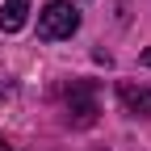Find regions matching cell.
Listing matches in <instances>:
<instances>
[{"label": "cell", "mask_w": 151, "mask_h": 151, "mask_svg": "<svg viewBox=\"0 0 151 151\" xmlns=\"http://www.w3.org/2000/svg\"><path fill=\"white\" fill-rule=\"evenodd\" d=\"M80 29V13H76L67 0H50V4L38 13V38L42 42H63Z\"/></svg>", "instance_id": "obj_1"}, {"label": "cell", "mask_w": 151, "mask_h": 151, "mask_svg": "<svg viewBox=\"0 0 151 151\" xmlns=\"http://www.w3.org/2000/svg\"><path fill=\"white\" fill-rule=\"evenodd\" d=\"M118 101H122L126 113L147 118V113H151V88H143V84H134V80H122V84H118Z\"/></svg>", "instance_id": "obj_2"}, {"label": "cell", "mask_w": 151, "mask_h": 151, "mask_svg": "<svg viewBox=\"0 0 151 151\" xmlns=\"http://www.w3.org/2000/svg\"><path fill=\"white\" fill-rule=\"evenodd\" d=\"M67 109L76 113V122H80V126H88L92 118H97V101H92V84H88V80L71 84V92H67Z\"/></svg>", "instance_id": "obj_3"}, {"label": "cell", "mask_w": 151, "mask_h": 151, "mask_svg": "<svg viewBox=\"0 0 151 151\" xmlns=\"http://www.w3.org/2000/svg\"><path fill=\"white\" fill-rule=\"evenodd\" d=\"M25 17H29V0H4V4H0V29L17 34L25 25Z\"/></svg>", "instance_id": "obj_4"}, {"label": "cell", "mask_w": 151, "mask_h": 151, "mask_svg": "<svg viewBox=\"0 0 151 151\" xmlns=\"http://www.w3.org/2000/svg\"><path fill=\"white\" fill-rule=\"evenodd\" d=\"M143 67H151V50H143Z\"/></svg>", "instance_id": "obj_5"}, {"label": "cell", "mask_w": 151, "mask_h": 151, "mask_svg": "<svg viewBox=\"0 0 151 151\" xmlns=\"http://www.w3.org/2000/svg\"><path fill=\"white\" fill-rule=\"evenodd\" d=\"M0 151H13V147H9V143H4V139H0Z\"/></svg>", "instance_id": "obj_6"}]
</instances>
